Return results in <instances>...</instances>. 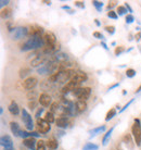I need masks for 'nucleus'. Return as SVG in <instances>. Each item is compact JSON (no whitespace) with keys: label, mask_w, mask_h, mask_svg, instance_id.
Segmentation results:
<instances>
[{"label":"nucleus","mask_w":141,"mask_h":150,"mask_svg":"<svg viewBox=\"0 0 141 150\" xmlns=\"http://www.w3.org/2000/svg\"><path fill=\"white\" fill-rule=\"evenodd\" d=\"M45 46V41L42 37H38V36H33L30 37L22 45L21 50L22 51H30V50H35V49L41 48Z\"/></svg>","instance_id":"nucleus-1"},{"label":"nucleus","mask_w":141,"mask_h":150,"mask_svg":"<svg viewBox=\"0 0 141 150\" xmlns=\"http://www.w3.org/2000/svg\"><path fill=\"white\" fill-rule=\"evenodd\" d=\"M131 134L134 137L135 144L138 147L141 146V122L139 119H135L134 124L131 126Z\"/></svg>","instance_id":"nucleus-2"},{"label":"nucleus","mask_w":141,"mask_h":150,"mask_svg":"<svg viewBox=\"0 0 141 150\" xmlns=\"http://www.w3.org/2000/svg\"><path fill=\"white\" fill-rule=\"evenodd\" d=\"M90 94H91L90 87H78L73 91V95L78 100H84V101H86L90 97Z\"/></svg>","instance_id":"nucleus-3"},{"label":"nucleus","mask_w":141,"mask_h":150,"mask_svg":"<svg viewBox=\"0 0 141 150\" xmlns=\"http://www.w3.org/2000/svg\"><path fill=\"white\" fill-rule=\"evenodd\" d=\"M22 120L23 123L25 125V127L28 129V131H33L34 128V122H33V117L30 113L27 112L26 109H22Z\"/></svg>","instance_id":"nucleus-4"},{"label":"nucleus","mask_w":141,"mask_h":150,"mask_svg":"<svg viewBox=\"0 0 141 150\" xmlns=\"http://www.w3.org/2000/svg\"><path fill=\"white\" fill-rule=\"evenodd\" d=\"M36 127H37L38 133H40V134H47L51 129V125L48 122H46L44 119H38L36 121Z\"/></svg>","instance_id":"nucleus-5"},{"label":"nucleus","mask_w":141,"mask_h":150,"mask_svg":"<svg viewBox=\"0 0 141 150\" xmlns=\"http://www.w3.org/2000/svg\"><path fill=\"white\" fill-rule=\"evenodd\" d=\"M38 84V79L36 77H34V76H30V77H27L25 79L24 81L22 82V86L24 89L26 90H33L35 87L37 86Z\"/></svg>","instance_id":"nucleus-6"},{"label":"nucleus","mask_w":141,"mask_h":150,"mask_svg":"<svg viewBox=\"0 0 141 150\" xmlns=\"http://www.w3.org/2000/svg\"><path fill=\"white\" fill-rule=\"evenodd\" d=\"M28 28L27 27H16L13 28V33H12V38L18 40L21 38H24L28 35Z\"/></svg>","instance_id":"nucleus-7"},{"label":"nucleus","mask_w":141,"mask_h":150,"mask_svg":"<svg viewBox=\"0 0 141 150\" xmlns=\"http://www.w3.org/2000/svg\"><path fill=\"white\" fill-rule=\"evenodd\" d=\"M38 102H39L41 107H44V108L50 107V105H52V98L50 95L46 94V93H42V94H40L39 98H38Z\"/></svg>","instance_id":"nucleus-8"},{"label":"nucleus","mask_w":141,"mask_h":150,"mask_svg":"<svg viewBox=\"0 0 141 150\" xmlns=\"http://www.w3.org/2000/svg\"><path fill=\"white\" fill-rule=\"evenodd\" d=\"M88 79V75L86 72H82V71H77L75 73V75L73 76V79H70V81H73V82L77 83V84H82V83L86 82Z\"/></svg>","instance_id":"nucleus-9"},{"label":"nucleus","mask_w":141,"mask_h":150,"mask_svg":"<svg viewBox=\"0 0 141 150\" xmlns=\"http://www.w3.org/2000/svg\"><path fill=\"white\" fill-rule=\"evenodd\" d=\"M78 87H79V84L73 82V81H70V82H67L63 86V88H62V93H63L64 95L68 94V93H73V91H74L76 88H78Z\"/></svg>","instance_id":"nucleus-10"},{"label":"nucleus","mask_w":141,"mask_h":150,"mask_svg":"<svg viewBox=\"0 0 141 150\" xmlns=\"http://www.w3.org/2000/svg\"><path fill=\"white\" fill-rule=\"evenodd\" d=\"M123 143L125 144V146L127 147V149L129 150H134L135 148V140L133 139V135H130V134H125L124 137H123Z\"/></svg>","instance_id":"nucleus-11"},{"label":"nucleus","mask_w":141,"mask_h":150,"mask_svg":"<svg viewBox=\"0 0 141 150\" xmlns=\"http://www.w3.org/2000/svg\"><path fill=\"white\" fill-rule=\"evenodd\" d=\"M44 28L41 26H38V25H33V26L30 27V30H28V35L30 37L33 36H38V37H42L41 35L44 34Z\"/></svg>","instance_id":"nucleus-12"},{"label":"nucleus","mask_w":141,"mask_h":150,"mask_svg":"<svg viewBox=\"0 0 141 150\" xmlns=\"http://www.w3.org/2000/svg\"><path fill=\"white\" fill-rule=\"evenodd\" d=\"M0 143H1V146L4 147V149H8V148H13V140L9 135H4L1 136L0 138Z\"/></svg>","instance_id":"nucleus-13"},{"label":"nucleus","mask_w":141,"mask_h":150,"mask_svg":"<svg viewBox=\"0 0 141 150\" xmlns=\"http://www.w3.org/2000/svg\"><path fill=\"white\" fill-rule=\"evenodd\" d=\"M23 145L28 148L30 150H36V147H37V142L35 137H28L26 139H23Z\"/></svg>","instance_id":"nucleus-14"},{"label":"nucleus","mask_w":141,"mask_h":150,"mask_svg":"<svg viewBox=\"0 0 141 150\" xmlns=\"http://www.w3.org/2000/svg\"><path fill=\"white\" fill-rule=\"evenodd\" d=\"M56 127L59 128H63V129L67 128V126H68V119H67V116L60 115L56 120Z\"/></svg>","instance_id":"nucleus-15"},{"label":"nucleus","mask_w":141,"mask_h":150,"mask_svg":"<svg viewBox=\"0 0 141 150\" xmlns=\"http://www.w3.org/2000/svg\"><path fill=\"white\" fill-rule=\"evenodd\" d=\"M75 110L77 113H82L87 110V102L84 100H77L75 103Z\"/></svg>","instance_id":"nucleus-16"},{"label":"nucleus","mask_w":141,"mask_h":150,"mask_svg":"<svg viewBox=\"0 0 141 150\" xmlns=\"http://www.w3.org/2000/svg\"><path fill=\"white\" fill-rule=\"evenodd\" d=\"M10 129H11L12 134L14 136H16V137H20V135H21V132H22V129H21V127H20L19 123H16V122H10Z\"/></svg>","instance_id":"nucleus-17"},{"label":"nucleus","mask_w":141,"mask_h":150,"mask_svg":"<svg viewBox=\"0 0 141 150\" xmlns=\"http://www.w3.org/2000/svg\"><path fill=\"white\" fill-rule=\"evenodd\" d=\"M8 110H9V112L11 113L12 115H19L20 108H19V105H18V103H16L14 100H12V101L10 102V105L8 107Z\"/></svg>","instance_id":"nucleus-18"},{"label":"nucleus","mask_w":141,"mask_h":150,"mask_svg":"<svg viewBox=\"0 0 141 150\" xmlns=\"http://www.w3.org/2000/svg\"><path fill=\"white\" fill-rule=\"evenodd\" d=\"M105 129H106L105 125H100V126H98V127L92 128V129L89 132L90 137H94V136H97L98 134H101V133H103Z\"/></svg>","instance_id":"nucleus-19"},{"label":"nucleus","mask_w":141,"mask_h":150,"mask_svg":"<svg viewBox=\"0 0 141 150\" xmlns=\"http://www.w3.org/2000/svg\"><path fill=\"white\" fill-rule=\"evenodd\" d=\"M44 62H45V57L44 56H37L34 60H32L30 65H32L33 68H36V67L40 65V64H44Z\"/></svg>","instance_id":"nucleus-20"},{"label":"nucleus","mask_w":141,"mask_h":150,"mask_svg":"<svg viewBox=\"0 0 141 150\" xmlns=\"http://www.w3.org/2000/svg\"><path fill=\"white\" fill-rule=\"evenodd\" d=\"M47 144V147H48L50 150H56L58 147H59V143L56 138H50L48 139V142H46Z\"/></svg>","instance_id":"nucleus-21"},{"label":"nucleus","mask_w":141,"mask_h":150,"mask_svg":"<svg viewBox=\"0 0 141 150\" xmlns=\"http://www.w3.org/2000/svg\"><path fill=\"white\" fill-rule=\"evenodd\" d=\"M12 16V9L10 8H6V9H2L1 11V19L8 20Z\"/></svg>","instance_id":"nucleus-22"},{"label":"nucleus","mask_w":141,"mask_h":150,"mask_svg":"<svg viewBox=\"0 0 141 150\" xmlns=\"http://www.w3.org/2000/svg\"><path fill=\"white\" fill-rule=\"evenodd\" d=\"M113 131H114V126L110 128V129H109V131L106 132V133H105V135L103 136V138H102V145H103V146H105V145L108 144L109 140H110V138H111Z\"/></svg>","instance_id":"nucleus-23"},{"label":"nucleus","mask_w":141,"mask_h":150,"mask_svg":"<svg viewBox=\"0 0 141 150\" xmlns=\"http://www.w3.org/2000/svg\"><path fill=\"white\" fill-rule=\"evenodd\" d=\"M30 73H32V69L30 68H22L19 72V76L23 79H25L26 76H28ZM28 77H30V76H28ZM26 79H27V77H26Z\"/></svg>","instance_id":"nucleus-24"},{"label":"nucleus","mask_w":141,"mask_h":150,"mask_svg":"<svg viewBox=\"0 0 141 150\" xmlns=\"http://www.w3.org/2000/svg\"><path fill=\"white\" fill-rule=\"evenodd\" d=\"M44 120L46 121V122H48L49 124L53 123V122H56V117H54V113L50 112V111H48V112L45 113V116H44Z\"/></svg>","instance_id":"nucleus-25"},{"label":"nucleus","mask_w":141,"mask_h":150,"mask_svg":"<svg viewBox=\"0 0 141 150\" xmlns=\"http://www.w3.org/2000/svg\"><path fill=\"white\" fill-rule=\"evenodd\" d=\"M99 146L93 143H86L82 147V150H98Z\"/></svg>","instance_id":"nucleus-26"},{"label":"nucleus","mask_w":141,"mask_h":150,"mask_svg":"<svg viewBox=\"0 0 141 150\" xmlns=\"http://www.w3.org/2000/svg\"><path fill=\"white\" fill-rule=\"evenodd\" d=\"M61 74H62V72H56V73H53L49 76V81L51 83H56L58 82L60 79H61Z\"/></svg>","instance_id":"nucleus-27"},{"label":"nucleus","mask_w":141,"mask_h":150,"mask_svg":"<svg viewBox=\"0 0 141 150\" xmlns=\"http://www.w3.org/2000/svg\"><path fill=\"white\" fill-rule=\"evenodd\" d=\"M115 115H116V110L114 109V108H112V109L109 110L108 113H106V115H105V121L112 120Z\"/></svg>","instance_id":"nucleus-28"},{"label":"nucleus","mask_w":141,"mask_h":150,"mask_svg":"<svg viewBox=\"0 0 141 150\" xmlns=\"http://www.w3.org/2000/svg\"><path fill=\"white\" fill-rule=\"evenodd\" d=\"M92 6L97 9V11L101 12V10H102V8H103V2L102 1H98V0H93L92 2Z\"/></svg>","instance_id":"nucleus-29"},{"label":"nucleus","mask_w":141,"mask_h":150,"mask_svg":"<svg viewBox=\"0 0 141 150\" xmlns=\"http://www.w3.org/2000/svg\"><path fill=\"white\" fill-rule=\"evenodd\" d=\"M46 148H47V144H46L45 140H42V139L38 140V142H37V147H36V150H46Z\"/></svg>","instance_id":"nucleus-30"},{"label":"nucleus","mask_w":141,"mask_h":150,"mask_svg":"<svg viewBox=\"0 0 141 150\" xmlns=\"http://www.w3.org/2000/svg\"><path fill=\"white\" fill-rule=\"evenodd\" d=\"M127 12H128V10L126 9V7H123V6H118V7H117L116 13L118 15H124V14L127 15Z\"/></svg>","instance_id":"nucleus-31"},{"label":"nucleus","mask_w":141,"mask_h":150,"mask_svg":"<svg viewBox=\"0 0 141 150\" xmlns=\"http://www.w3.org/2000/svg\"><path fill=\"white\" fill-rule=\"evenodd\" d=\"M126 51V49H125V47L124 46H117L115 48V51H114V53H115V56H121L123 52H125Z\"/></svg>","instance_id":"nucleus-32"},{"label":"nucleus","mask_w":141,"mask_h":150,"mask_svg":"<svg viewBox=\"0 0 141 150\" xmlns=\"http://www.w3.org/2000/svg\"><path fill=\"white\" fill-rule=\"evenodd\" d=\"M136 74H137L136 70H134V69H127V71H126V76H127V77L133 79L134 76H136Z\"/></svg>","instance_id":"nucleus-33"},{"label":"nucleus","mask_w":141,"mask_h":150,"mask_svg":"<svg viewBox=\"0 0 141 150\" xmlns=\"http://www.w3.org/2000/svg\"><path fill=\"white\" fill-rule=\"evenodd\" d=\"M36 96H37V93H36L35 90H30V91L27 93V99H28V100L34 101V99L36 98Z\"/></svg>","instance_id":"nucleus-34"},{"label":"nucleus","mask_w":141,"mask_h":150,"mask_svg":"<svg viewBox=\"0 0 141 150\" xmlns=\"http://www.w3.org/2000/svg\"><path fill=\"white\" fill-rule=\"evenodd\" d=\"M104 30L106 33H109L110 35H113L115 33V26H113V25H110V26H105L104 27Z\"/></svg>","instance_id":"nucleus-35"},{"label":"nucleus","mask_w":141,"mask_h":150,"mask_svg":"<svg viewBox=\"0 0 141 150\" xmlns=\"http://www.w3.org/2000/svg\"><path fill=\"white\" fill-rule=\"evenodd\" d=\"M58 109H59V103H58V102H52V105H50V110H49V111L52 113H54L58 111Z\"/></svg>","instance_id":"nucleus-36"},{"label":"nucleus","mask_w":141,"mask_h":150,"mask_svg":"<svg viewBox=\"0 0 141 150\" xmlns=\"http://www.w3.org/2000/svg\"><path fill=\"white\" fill-rule=\"evenodd\" d=\"M106 15H108L110 19H113V20H117V19H118V14H117L115 11H113V10H112V11H109Z\"/></svg>","instance_id":"nucleus-37"},{"label":"nucleus","mask_w":141,"mask_h":150,"mask_svg":"<svg viewBox=\"0 0 141 150\" xmlns=\"http://www.w3.org/2000/svg\"><path fill=\"white\" fill-rule=\"evenodd\" d=\"M125 21H126L127 24H131V23L135 21V18L133 14H127L126 18H125Z\"/></svg>","instance_id":"nucleus-38"},{"label":"nucleus","mask_w":141,"mask_h":150,"mask_svg":"<svg viewBox=\"0 0 141 150\" xmlns=\"http://www.w3.org/2000/svg\"><path fill=\"white\" fill-rule=\"evenodd\" d=\"M116 4H117V1H109L108 6H106V10L108 11H112V8L115 7Z\"/></svg>","instance_id":"nucleus-39"},{"label":"nucleus","mask_w":141,"mask_h":150,"mask_svg":"<svg viewBox=\"0 0 141 150\" xmlns=\"http://www.w3.org/2000/svg\"><path fill=\"white\" fill-rule=\"evenodd\" d=\"M44 110H45V108H38V110L36 111V113H35V117L36 119H40L41 114H42V112H44Z\"/></svg>","instance_id":"nucleus-40"},{"label":"nucleus","mask_w":141,"mask_h":150,"mask_svg":"<svg viewBox=\"0 0 141 150\" xmlns=\"http://www.w3.org/2000/svg\"><path fill=\"white\" fill-rule=\"evenodd\" d=\"M133 102H134V99H130V101H128V102H127L126 105H124V107H123L122 109L119 110V113H123V112H124V111H125V110H126L127 108H128V107H129V105H131V103H133Z\"/></svg>","instance_id":"nucleus-41"},{"label":"nucleus","mask_w":141,"mask_h":150,"mask_svg":"<svg viewBox=\"0 0 141 150\" xmlns=\"http://www.w3.org/2000/svg\"><path fill=\"white\" fill-rule=\"evenodd\" d=\"M62 9L63 10H65V11H67V13H70V14H73V13H75V11L72 9V8H70L68 6H62Z\"/></svg>","instance_id":"nucleus-42"},{"label":"nucleus","mask_w":141,"mask_h":150,"mask_svg":"<svg viewBox=\"0 0 141 150\" xmlns=\"http://www.w3.org/2000/svg\"><path fill=\"white\" fill-rule=\"evenodd\" d=\"M20 137H22V138H24V139L28 138V137H30V133H28V132H25V131H22V132H21V135H20Z\"/></svg>","instance_id":"nucleus-43"},{"label":"nucleus","mask_w":141,"mask_h":150,"mask_svg":"<svg viewBox=\"0 0 141 150\" xmlns=\"http://www.w3.org/2000/svg\"><path fill=\"white\" fill-rule=\"evenodd\" d=\"M93 37L97 38V39H102L103 37V35L101 34L100 32H93Z\"/></svg>","instance_id":"nucleus-44"},{"label":"nucleus","mask_w":141,"mask_h":150,"mask_svg":"<svg viewBox=\"0 0 141 150\" xmlns=\"http://www.w3.org/2000/svg\"><path fill=\"white\" fill-rule=\"evenodd\" d=\"M75 6L76 7H79L80 9H85V4L82 1H75Z\"/></svg>","instance_id":"nucleus-45"},{"label":"nucleus","mask_w":141,"mask_h":150,"mask_svg":"<svg viewBox=\"0 0 141 150\" xmlns=\"http://www.w3.org/2000/svg\"><path fill=\"white\" fill-rule=\"evenodd\" d=\"M35 107H36V102L35 101H32L28 103V108H30V110H34L35 109Z\"/></svg>","instance_id":"nucleus-46"},{"label":"nucleus","mask_w":141,"mask_h":150,"mask_svg":"<svg viewBox=\"0 0 141 150\" xmlns=\"http://www.w3.org/2000/svg\"><path fill=\"white\" fill-rule=\"evenodd\" d=\"M9 2H10L9 0H1V1H0V6H1V8H4V6H7Z\"/></svg>","instance_id":"nucleus-47"},{"label":"nucleus","mask_w":141,"mask_h":150,"mask_svg":"<svg viewBox=\"0 0 141 150\" xmlns=\"http://www.w3.org/2000/svg\"><path fill=\"white\" fill-rule=\"evenodd\" d=\"M118 86H119V83H116V84H114V85H112L111 87H109L108 91H110V90H112V89H114V88H116V87H118Z\"/></svg>","instance_id":"nucleus-48"},{"label":"nucleus","mask_w":141,"mask_h":150,"mask_svg":"<svg viewBox=\"0 0 141 150\" xmlns=\"http://www.w3.org/2000/svg\"><path fill=\"white\" fill-rule=\"evenodd\" d=\"M125 7H126V9L128 10V12H130V14H131V12H133V9H131V7H130V4H127V2H125Z\"/></svg>","instance_id":"nucleus-49"},{"label":"nucleus","mask_w":141,"mask_h":150,"mask_svg":"<svg viewBox=\"0 0 141 150\" xmlns=\"http://www.w3.org/2000/svg\"><path fill=\"white\" fill-rule=\"evenodd\" d=\"M135 38H136V40L141 39V32H138L137 34H136V36H135Z\"/></svg>","instance_id":"nucleus-50"},{"label":"nucleus","mask_w":141,"mask_h":150,"mask_svg":"<svg viewBox=\"0 0 141 150\" xmlns=\"http://www.w3.org/2000/svg\"><path fill=\"white\" fill-rule=\"evenodd\" d=\"M101 46H102V47H103L105 50H109V47L106 46V44H105V42H103V41H102V42H101Z\"/></svg>","instance_id":"nucleus-51"},{"label":"nucleus","mask_w":141,"mask_h":150,"mask_svg":"<svg viewBox=\"0 0 141 150\" xmlns=\"http://www.w3.org/2000/svg\"><path fill=\"white\" fill-rule=\"evenodd\" d=\"M139 93H141V85H140V86H139V87H138L137 90L135 91V94H139Z\"/></svg>","instance_id":"nucleus-52"},{"label":"nucleus","mask_w":141,"mask_h":150,"mask_svg":"<svg viewBox=\"0 0 141 150\" xmlns=\"http://www.w3.org/2000/svg\"><path fill=\"white\" fill-rule=\"evenodd\" d=\"M94 22H96V24H97V26H100V22H99V20H94Z\"/></svg>","instance_id":"nucleus-53"},{"label":"nucleus","mask_w":141,"mask_h":150,"mask_svg":"<svg viewBox=\"0 0 141 150\" xmlns=\"http://www.w3.org/2000/svg\"><path fill=\"white\" fill-rule=\"evenodd\" d=\"M45 4H49V6H50V4H51V1H45Z\"/></svg>","instance_id":"nucleus-54"},{"label":"nucleus","mask_w":141,"mask_h":150,"mask_svg":"<svg viewBox=\"0 0 141 150\" xmlns=\"http://www.w3.org/2000/svg\"><path fill=\"white\" fill-rule=\"evenodd\" d=\"M4 150H14V148H8V149H4Z\"/></svg>","instance_id":"nucleus-55"}]
</instances>
